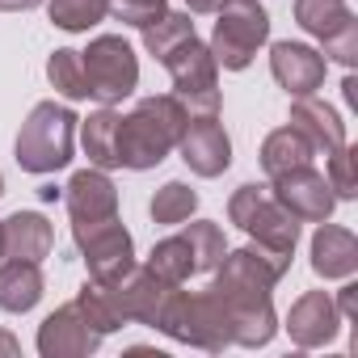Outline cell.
Here are the masks:
<instances>
[{"label":"cell","instance_id":"1","mask_svg":"<svg viewBox=\"0 0 358 358\" xmlns=\"http://www.w3.org/2000/svg\"><path fill=\"white\" fill-rule=\"evenodd\" d=\"M291 270V257L270 253L262 245H245L236 253H224V262L215 266V282L211 295L228 308L232 320V345L257 350L274 337L278 320H274V303L270 291L274 282Z\"/></svg>","mask_w":358,"mask_h":358},{"label":"cell","instance_id":"2","mask_svg":"<svg viewBox=\"0 0 358 358\" xmlns=\"http://www.w3.org/2000/svg\"><path fill=\"white\" fill-rule=\"evenodd\" d=\"M186 106L177 97H143L127 118H118V135H114V156L122 169H156L182 139L186 127Z\"/></svg>","mask_w":358,"mask_h":358},{"label":"cell","instance_id":"3","mask_svg":"<svg viewBox=\"0 0 358 358\" xmlns=\"http://www.w3.org/2000/svg\"><path fill=\"white\" fill-rule=\"evenodd\" d=\"M160 333H169L173 341H186V345H199V350H211L220 354L224 345H232V320H228V308L211 295V291H169L164 308H160V320H156Z\"/></svg>","mask_w":358,"mask_h":358},{"label":"cell","instance_id":"4","mask_svg":"<svg viewBox=\"0 0 358 358\" xmlns=\"http://www.w3.org/2000/svg\"><path fill=\"white\" fill-rule=\"evenodd\" d=\"M76 114L55 101H38L30 118L17 131V164L26 173H55L72 160V135H76Z\"/></svg>","mask_w":358,"mask_h":358},{"label":"cell","instance_id":"5","mask_svg":"<svg viewBox=\"0 0 358 358\" xmlns=\"http://www.w3.org/2000/svg\"><path fill=\"white\" fill-rule=\"evenodd\" d=\"M228 220L241 232H249L253 245H262L270 253L291 257L295 245H299V220L282 203H274L270 186H241L232 194V203H228Z\"/></svg>","mask_w":358,"mask_h":358},{"label":"cell","instance_id":"6","mask_svg":"<svg viewBox=\"0 0 358 358\" xmlns=\"http://www.w3.org/2000/svg\"><path fill=\"white\" fill-rule=\"evenodd\" d=\"M266 38H270V13L257 0H236V5L220 9V22H215V34H211L207 51H211L215 68L245 72Z\"/></svg>","mask_w":358,"mask_h":358},{"label":"cell","instance_id":"7","mask_svg":"<svg viewBox=\"0 0 358 358\" xmlns=\"http://www.w3.org/2000/svg\"><path fill=\"white\" fill-rule=\"evenodd\" d=\"M80 68H85L89 97H97L101 106H118L139 85V59H135L131 43L118 38V34L93 38L89 51H80Z\"/></svg>","mask_w":358,"mask_h":358},{"label":"cell","instance_id":"8","mask_svg":"<svg viewBox=\"0 0 358 358\" xmlns=\"http://www.w3.org/2000/svg\"><path fill=\"white\" fill-rule=\"evenodd\" d=\"M164 68L173 76V97L186 106V114H220V76L215 59L199 38H186L173 55H164Z\"/></svg>","mask_w":358,"mask_h":358},{"label":"cell","instance_id":"9","mask_svg":"<svg viewBox=\"0 0 358 358\" xmlns=\"http://www.w3.org/2000/svg\"><path fill=\"white\" fill-rule=\"evenodd\" d=\"M295 22L324 47V59L354 68L358 59V22L345 0H295Z\"/></svg>","mask_w":358,"mask_h":358},{"label":"cell","instance_id":"10","mask_svg":"<svg viewBox=\"0 0 358 358\" xmlns=\"http://www.w3.org/2000/svg\"><path fill=\"white\" fill-rule=\"evenodd\" d=\"M80 253H85V266H89V278L93 282H118L122 274L135 270V245H131V232L118 224V220H106L97 228H85V232H72Z\"/></svg>","mask_w":358,"mask_h":358},{"label":"cell","instance_id":"11","mask_svg":"<svg viewBox=\"0 0 358 358\" xmlns=\"http://www.w3.org/2000/svg\"><path fill=\"white\" fill-rule=\"evenodd\" d=\"M177 152L199 177H220L232 169V139L215 114H190L177 139Z\"/></svg>","mask_w":358,"mask_h":358},{"label":"cell","instance_id":"12","mask_svg":"<svg viewBox=\"0 0 358 358\" xmlns=\"http://www.w3.org/2000/svg\"><path fill=\"white\" fill-rule=\"evenodd\" d=\"M270 194H274V203H282V207H287L295 220H303V224H324V220L333 215V207H337V194H333V186H329V177L316 173L312 164L274 177Z\"/></svg>","mask_w":358,"mask_h":358},{"label":"cell","instance_id":"13","mask_svg":"<svg viewBox=\"0 0 358 358\" xmlns=\"http://www.w3.org/2000/svg\"><path fill=\"white\" fill-rule=\"evenodd\" d=\"M68 215H72V232L97 228L106 220H118V190L106 177V169H80L68 182Z\"/></svg>","mask_w":358,"mask_h":358},{"label":"cell","instance_id":"14","mask_svg":"<svg viewBox=\"0 0 358 358\" xmlns=\"http://www.w3.org/2000/svg\"><path fill=\"white\" fill-rule=\"evenodd\" d=\"M101 333L80 316L76 303L55 308L43 324H38V354L43 358H89L97 350Z\"/></svg>","mask_w":358,"mask_h":358},{"label":"cell","instance_id":"15","mask_svg":"<svg viewBox=\"0 0 358 358\" xmlns=\"http://www.w3.org/2000/svg\"><path fill=\"white\" fill-rule=\"evenodd\" d=\"M324 68H329V59L303 43H274L270 47V72L291 97H312L324 85Z\"/></svg>","mask_w":358,"mask_h":358},{"label":"cell","instance_id":"16","mask_svg":"<svg viewBox=\"0 0 358 358\" xmlns=\"http://www.w3.org/2000/svg\"><path fill=\"white\" fill-rule=\"evenodd\" d=\"M341 329V312L337 303L324 295V291H308L291 303L287 312V333L299 350H316V345H329Z\"/></svg>","mask_w":358,"mask_h":358},{"label":"cell","instance_id":"17","mask_svg":"<svg viewBox=\"0 0 358 358\" xmlns=\"http://www.w3.org/2000/svg\"><path fill=\"white\" fill-rule=\"evenodd\" d=\"M114 287V299H118V312H122V320H139V324H152L156 329V320H160V308H164V299H169V282L164 278H156L148 266L139 270H131V274H122L118 282H110Z\"/></svg>","mask_w":358,"mask_h":358},{"label":"cell","instance_id":"18","mask_svg":"<svg viewBox=\"0 0 358 358\" xmlns=\"http://www.w3.org/2000/svg\"><path fill=\"white\" fill-rule=\"evenodd\" d=\"M312 270L320 278H350L358 270V241L337 224H320L312 236Z\"/></svg>","mask_w":358,"mask_h":358},{"label":"cell","instance_id":"19","mask_svg":"<svg viewBox=\"0 0 358 358\" xmlns=\"http://www.w3.org/2000/svg\"><path fill=\"white\" fill-rule=\"evenodd\" d=\"M291 127H295L316 152H324V156L345 143V122L337 118L333 106H324V101H316V97H295V106H291Z\"/></svg>","mask_w":358,"mask_h":358},{"label":"cell","instance_id":"20","mask_svg":"<svg viewBox=\"0 0 358 358\" xmlns=\"http://www.w3.org/2000/svg\"><path fill=\"white\" fill-rule=\"evenodd\" d=\"M55 245V232L51 224L38 215V211H17L5 220V253L17 257V262H43Z\"/></svg>","mask_w":358,"mask_h":358},{"label":"cell","instance_id":"21","mask_svg":"<svg viewBox=\"0 0 358 358\" xmlns=\"http://www.w3.org/2000/svg\"><path fill=\"white\" fill-rule=\"evenodd\" d=\"M312 156H316V148H312L295 127H278V131H270L266 143H262V169H266L270 182H274V177H282V173H291V169L312 164Z\"/></svg>","mask_w":358,"mask_h":358},{"label":"cell","instance_id":"22","mask_svg":"<svg viewBox=\"0 0 358 358\" xmlns=\"http://www.w3.org/2000/svg\"><path fill=\"white\" fill-rule=\"evenodd\" d=\"M43 299V270L38 262H5L0 266V308L5 312H30Z\"/></svg>","mask_w":358,"mask_h":358},{"label":"cell","instance_id":"23","mask_svg":"<svg viewBox=\"0 0 358 358\" xmlns=\"http://www.w3.org/2000/svg\"><path fill=\"white\" fill-rule=\"evenodd\" d=\"M114 135H118V114L106 106L97 114H89L80 122V143H85V156L93 169H118V156H114Z\"/></svg>","mask_w":358,"mask_h":358},{"label":"cell","instance_id":"24","mask_svg":"<svg viewBox=\"0 0 358 358\" xmlns=\"http://www.w3.org/2000/svg\"><path fill=\"white\" fill-rule=\"evenodd\" d=\"M148 270H152L156 278H164L169 287H182V282L194 274V253H190V241H186V236H169V241L152 245Z\"/></svg>","mask_w":358,"mask_h":358},{"label":"cell","instance_id":"25","mask_svg":"<svg viewBox=\"0 0 358 358\" xmlns=\"http://www.w3.org/2000/svg\"><path fill=\"white\" fill-rule=\"evenodd\" d=\"M76 308H80V316L97 329V333H114V329H122L127 320H122V312H118V299H114V287H106V282H85L80 287V295H76Z\"/></svg>","mask_w":358,"mask_h":358},{"label":"cell","instance_id":"26","mask_svg":"<svg viewBox=\"0 0 358 358\" xmlns=\"http://www.w3.org/2000/svg\"><path fill=\"white\" fill-rule=\"evenodd\" d=\"M139 34H143L148 55L164 64V55H173L186 38H194V22H190V13H164L160 22H152V26L139 30Z\"/></svg>","mask_w":358,"mask_h":358},{"label":"cell","instance_id":"27","mask_svg":"<svg viewBox=\"0 0 358 358\" xmlns=\"http://www.w3.org/2000/svg\"><path fill=\"white\" fill-rule=\"evenodd\" d=\"M199 211V194L186 186V182H164L152 199V220L173 228V224H186L190 215Z\"/></svg>","mask_w":358,"mask_h":358},{"label":"cell","instance_id":"28","mask_svg":"<svg viewBox=\"0 0 358 358\" xmlns=\"http://www.w3.org/2000/svg\"><path fill=\"white\" fill-rule=\"evenodd\" d=\"M110 17V0H51V22L68 34H80Z\"/></svg>","mask_w":358,"mask_h":358},{"label":"cell","instance_id":"29","mask_svg":"<svg viewBox=\"0 0 358 358\" xmlns=\"http://www.w3.org/2000/svg\"><path fill=\"white\" fill-rule=\"evenodd\" d=\"M182 236L190 241V253H194V274L215 270V266L224 262V253H228V245H224V228H220V224L199 220V224H190Z\"/></svg>","mask_w":358,"mask_h":358},{"label":"cell","instance_id":"30","mask_svg":"<svg viewBox=\"0 0 358 358\" xmlns=\"http://www.w3.org/2000/svg\"><path fill=\"white\" fill-rule=\"evenodd\" d=\"M47 76H51V85H55V93H64L68 101H80V97H89V85H85V68H80V51H55L51 59H47Z\"/></svg>","mask_w":358,"mask_h":358},{"label":"cell","instance_id":"31","mask_svg":"<svg viewBox=\"0 0 358 358\" xmlns=\"http://www.w3.org/2000/svg\"><path fill=\"white\" fill-rule=\"evenodd\" d=\"M110 13H114L122 26L148 30L152 22H160V17L169 13V0H110Z\"/></svg>","mask_w":358,"mask_h":358},{"label":"cell","instance_id":"32","mask_svg":"<svg viewBox=\"0 0 358 358\" xmlns=\"http://www.w3.org/2000/svg\"><path fill=\"white\" fill-rule=\"evenodd\" d=\"M329 186L337 199H354L358 194V182H354V148H333L329 152Z\"/></svg>","mask_w":358,"mask_h":358},{"label":"cell","instance_id":"33","mask_svg":"<svg viewBox=\"0 0 358 358\" xmlns=\"http://www.w3.org/2000/svg\"><path fill=\"white\" fill-rule=\"evenodd\" d=\"M333 303H337V312H341L345 320H358V282H345Z\"/></svg>","mask_w":358,"mask_h":358},{"label":"cell","instance_id":"34","mask_svg":"<svg viewBox=\"0 0 358 358\" xmlns=\"http://www.w3.org/2000/svg\"><path fill=\"white\" fill-rule=\"evenodd\" d=\"M190 13H220L224 5H236V0H186Z\"/></svg>","mask_w":358,"mask_h":358},{"label":"cell","instance_id":"35","mask_svg":"<svg viewBox=\"0 0 358 358\" xmlns=\"http://www.w3.org/2000/svg\"><path fill=\"white\" fill-rule=\"evenodd\" d=\"M34 5H43V0H0V13H26Z\"/></svg>","mask_w":358,"mask_h":358},{"label":"cell","instance_id":"36","mask_svg":"<svg viewBox=\"0 0 358 358\" xmlns=\"http://www.w3.org/2000/svg\"><path fill=\"white\" fill-rule=\"evenodd\" d=\"M13 354H22L17 337H13V333H5V329H0V358H13Z\"/></svg>","mask_w":358,"mask_h":358},{"label":"cell","instance_id":"37","mask_svg":"<svg viewBox=\"0 0 358 358\" xmlns=\"http://www.w3.org/2000/svg\"><path fill=\"white\" fill-rule=\"evenodd\" d=\"M341 93H345V101H350V106H358V80H354V76H345Z\"/></svg>","mask_w":358,"mask_h":358},{"label":"cell","instance_id":"38","mask_svg":"<svg viewBox=\"0 0 358 358\" xmlns=\"http://www.w3.org/2000/svg\"><path fill=\"white\" fill-rule=\"evenodd\" d=\"M0 257H5V220H0Z\"/></svg>","mask_w":358,"mask_h":358},{"label":"cell","instance_id":"39","mask_svg":"<svg viewBox=\"0 0 358 358\" xmlns=\"http://www.w3.org/2000/svg\"><path fill=\"white\" fill-rule=\"evenodd\" d=\"M0 194H5V177H0Z\"/></svg>","mask_w":358,"mask_h":358}]
</instances>
